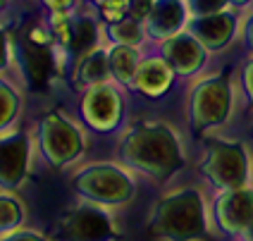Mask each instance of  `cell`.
Listing matches in <instances>:
<instances>
[{"mask_svg": "<svg viewBox=\"0 0 253 241\" xmlns=\"http://www.w3.org/2000/svg\"><path fill=\"white\" fill-rule=\"evenodd\" d=\"M139 86L146 93H160L169 84V70L165 62H146L139 70Z\"/></svg>", "mask_w": 253, "mask_h": 241, "instance_id": "7c38bea8", "label": "cell"}, {"mask_svg": "<svg viewBox=\"0 0 253 241\" xmlns=\"http://www.w3.org/2000/svg\"><path fill=\"white\" fill-rule=\"evenodd\" d=\"M62 232L70 241H110L113 225L100 208L82 205L65 217Z\"/></svg>", "mask_w": 253, "mask_h": 241, "instance_id": "5b68a950", "label": "cell"}, {"mask_svg": "<svg viewBox=\"0 0 253 241\" xmlns=\"http://www.w3.org/2000/svg\"><path fill=\"white\" fill-rule=\"evenodd\" d=\"M79 191L98 203H122L131 196V182L115 167H91L77 179Z\"/></svg>", "mask_w": 253, "mask_h": 241, "instance_id": "277c9868", "label": "cell"}, {"mask_svg": "<svg viewBox=\"0 0 253 241\" xmlns=\"http://www.w3.org/2000/svg\"><path fill=\"white\" fill-rule=\"evenodd\" d=\"M0 241H45L41 234H36V232H14L10 237H5V239Z\"/></svg>", "mask_w": 253, "mask_h": 241, "instance_id": "7402d4cb", "label": "cell"}, {"mask_svg": "<svg viewBox=\"0 0 253 241\" xmlns=\"http://www.w3.org/2000/svg\"><path fill=\"white\" fill-rule=\"evenodd\" d=\"M177 22H179V5H174V2H163V5H158V10L153 12V29L155 31L168 34L172 29H177Z\"/></svg>", "mask_w": 253, "mask_h": 241, "instance_id": "5bb4252c", "label": "cell"}, {"mask_svg": "<svg viewBox=\"0 0 253 241\" xmlns=\"http://www.w3.org/2000/svg\"><path fill=\"white\" fill-rule=\"evenodd\" d=\"M93 24L91 22H79L77 27L70 29V39H67V45H72L74 50H86L91 43H93Z\"/></svg>", "mask_w": 253, "mask_h": 241, "instance_id": "ac0fdd59", "label": "cell"}, {"mask_svg": "<svg viewBox=\"0 0 253 241\" xmlns=\"http://www.w3.org/2000/svg\"><path fill=\"white\" fill-rule=\"evenodd\" d=\"M22 220V208L19 203L10 196H0V232H7L19 225Z\"/></svg>", "mask_w": 253, "mask_h": 241, "instance_id": "2e32d148", "label": "cell"}, {"mask_svg": "<svg viewBox=\"0 0 253 241\" xmlns=\"http://www.w3.org/2000/svg\"><path fill=\"white\" fill-rule=\"evenodd\" d=\"M153 234L165 241H201L206 237L203 201L194 189L174 191L158 203L153 215Z\"/></svg>", "mask_w": 253, "mask_h": 241, "instance_id": "6da1fadb", "label": "cell"}, {"mask_svg": "<svg viewBox=\"0 0 253 241\" xmlns=\"http://www.w3.org/2000/svg\"><path fill=\"white\" fill-rule=\"evenodd\" d=\"M84 113L98 127H110L117 120V96L110 88H96L84 100Z\"/></svg>", "mask_w": 253, "mask_h": 241, "instance_id": "30bf717a", "label": "cell"}, {"mask_svg": "<svg viewBox=\"0 0 253 241\" xmlns=\"http://www.w3.org/2000/svg\"><path fill=\"white\" fill-rule=\"evenodd\" d=\"M168 57L179 70L191 72L203 60V53L198 50V45L191 39H177V41H172L168 45Z\"/></svg>", "mask_w": 253, "mask_h": 241, "instance_id": "8fae6325", "label": "cell"}, {"mask_svg": "<svg viewBox=\"0 0 253 241\" xmlns=\"http://www.w3.org/2000/svg\"><path fill=\"white\" fill-rule=\"evenodd\" d=\"M251 41H253V29H251Z\"/></svg>", "mask_w": 253, "mask_h": 241, "instance_id": "f1b7e54d", "label": "cell"}, {"mask_svg": "<svg viewBox=\"0 0 253 241\" xmlns=\"http://www.w3.org/2000/svg\"><path fill=\"white\" fill-rule=\"evenodd\" d=\"M100 2H103V14L108 19H117L126 10V0H100Z\"/></svg>", "mask_w": 253, "mask_h": 241, "instance_id": "44dd1931", "label": "cell"}, {"mask_svg": "<svg viewBox=\"0 0 253 241\" xmlns=\"http://www.w3.org/2000/svg\"><path fill=\"white\" fill-rule=\"evenodd\" d=\"M229 105V93L222 79H211L201 84L194 93V120L198 127H208L222 122Z\"/></svg>", "mask_w": 253, "mask_h": 241, "instance_id": "8992f818", "label": "cell"}, {"mask_svg": "<svg viewBox=\"0 0 253 241\" xmlns=\"http://www.w3.org/2000/svg\"><path fill=\"white\" fill-rule=\"evenodd\" d=\"M217 222L225 232L239 234L241 229H249L253 220V194L246 189H232L225 196H220L215 205Z\"/></svg>", "mask_w": 253, "mask_h": 241, "instance_id": "ba28073f", "label": "cell"}, {"mask_svg": "<svg viewBox=\"0 0 253 241\" xmlns=\"http://www.w3.org/2000/svg\"><path fill=\"white\" fill-rule=\"evenodd\" d=\"M27 172V139L22 134L0 136V184L17 186Z\"/></svg>", "mask_w": 253, "mask_h": 241, "instance_id": "9c48e42d", "label": "cell"}, {"mask_svg": "<svg viewBox=\"0 0 253 241\" xmlns=\"http://www.w3.org/2000/svg\"><path fill=\"white\" fill-rule=\"evenodd\" d=\"M125 158L151 174H169L182 165L177 139L165 127H141L125 141Z\"/></svg>", "mask_w": 253, "mask_h": 241, "instance_id": "7a4b0ae2", "label": "cell"}, {"mask_svg": "<svg viewBox=\"0 0 253 241\" xmlns=\"http://www.w3.org/2000/svg\"><path fill=\"white\" fill-rule=\"evenodd\" d=\"M196 31L211 48H220L227 41L229 31H232V22L227 17H212V19H206V22H198Z\"/></svg>", "mask_w": 253, "mask_h": 241, "instance_id": "4fadbf2b", "label": "cell"}, {"mask_svg": "<svg viewBox=\"0 0 253 241\" xmlns=\"http://www.w3.org/2000/svg\"><path fill=\"white\" fill-rule=\"evenodd\" d=\"M17 113V98L5 84H0V127H5Z\"/></svg>", "mask_w": 253, "mask_h": 241, "instance_id": "ffe728a7", "label": "cell"}, {"mask_svg": "<svg viewBox=\"0 0 253 241\" xmlns=\"http://www.w3.org/2000/svg\"><path fill=\"white\" fill-rule=\"evenodd\" d=\"M198 12H212V10H220L222 7V0H194Z\"/></svg>", "mask_w": 253, "mask_h": 241, "instance_id": "603a6c76", "label": "cell"}, {"mask_svg": "<svg viewBox=\"0 0 253 241\" xmlns=\"http://www.w3.org/2000/svg\"><path fill=\"white\" fill-rule=\"evenodd\" d=\"M0 2H2V0H0Z\"/></svg>", "mask_w": 253, "mask_h": 241, "instance_id": "f546056e", "label": "cell"}, {"mask_svg": "<svg viewBox=\"0 0 253 241\" xmlns=\"http://www.w3.org/2000/svg\"><path fill=\"white\" fill-rule=\"evenodd\" d=\"M203 170L215 184L227 186V189H239L246 182V172H249L246 153L241 146L215 143L211 146V153H208Z\"/></svg>", "mask_w": 253, "mask_h": 241, "instance_id": "3957f363", "label": "cell"}, {"mask_svg": "<svg viewBox=\"0 0 253 241\" xmlns=\"http://www.w3.org/2000/svg\"><path fill=\"white\" fill-rule=\"evenodd\" d=\"M246 86H249V93L253 96V65L249 67V72H246Z\"/></svg>", "mask_w": 253, "mask_h": 241, "instance_id": "484cf974", "label": "cell"}, {"mask_svg": "<svg viewBox=\"0 0 253 241\" xmlns=\"http://www.w3.org/2000/svg\"><path fill=\"white\" fill-rule=\"evenodd\" d=\"M5 62V41H2V34H0V67Z\"/></svg>", "mask_w": 253, "mask_h": 241, "instance_id": "4316f807", "label": "cell"}, {"mask_svg": "<svg viewBox=\"0 0 253 241\" xmlns=\"http://www.w3.org/2000/svg\"><path fill=\"white\" fill-rule=\"evenodd\" d=\"M108 74V62H105V55H93L86 60L84 70H82V77L91 84H100Z\"/></svg>", "mask_w": 253, "mask_h": 241, "instance_id": "d6986e66", "label": "cell"}, {"mask_svg": "<svg viewBox=\"0 0 253 241\" xmlns=\"http://www.w3.org/2000/svg\"><path fill=\"white\" fill-rule=\"evenodd\" d=\"M134 12L139 14V17H141V14L148 12V0H139V2H136V10H134Z\"/></svg>", "mask_w": 253, "mask_h": 241, "instance_id": "d4e9b609", "label": "cell"}, {"mask_svg": "<svg viewBox=\"0 0 253 241\" xmlns=\"http://www.w3.org/2000/svg\"><path fill=\"white\" fill-rule=\"evenodd\" d=\"M249 237L253 239V220H251V225H249Z\"/></svg>", "mask_w": 253, "mask_h": 241, "instance_id": "83f0119b", "label": "cell"}, {"mask_svg": "<svg viewBox=\"0 0 253 241\" xmlns=\"http://www.w3.org/2000/svg\"><path fill=\"white\" fill-rule=\"evenodd\" d=\"M117 34V39H122V41H136L139 39V31L134 29V24H126V29H120V31H115Z\"/></svg>", "mask_w": 253, "mask_h": 241, "instance_id": "cb8c5ba5", "label": "cell"}, {"mask_svg": "<svg viewBox=\"0 0 253 241\" xmlns=\"http://www.w3.org/2000/svg\"><path fill=\"white\" fill-rule=\"evenodd\" d=\"M134 65H136V57H134V53L129 48H117L113 53V57H110V67L117 74V79H122V81L131 77Z\"/></svg>", "mask_w": 253, "mask_h": 241, "instance_id": "e0dca14e", "label": "cell"}, {"mask_svg": "<svg viewBox=\"0 0 253 241\" xmlns=\"http://www.w3.org/2000/svg\"><path fill=\"white\" fill-rule=\"evenodd\" d=\"M27 70L31 72V77L36 79V81H41L43 77H45V72H48V62H50V57L48 53L39 48L36 43H29L27 45Z\"/></svg>", "mask_w": 253, "mask_h": 241, "instance_id": "9a60e30c", "label": "cell"}, {"mask_svg": "<svg viewBox=\"0 0 253 241\" xmlns=\"http://www.w3.org/2000/svg\"><path fill=\"white\" fill-rule=\"evenodd\" d=\"M43 148L45 156L50 158L55 165L67 162L70 158L77 156L79 151V134L74 131L72 124H67L62 117L50 115L43 120Z\"/></svg>", "mask_w": 253, "mask_h": 241, "instance_id": "52a82bcc", "label": "cell"}]
</instances>
